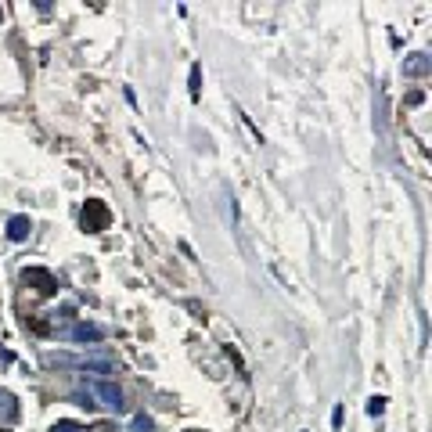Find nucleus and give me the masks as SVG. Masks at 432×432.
Segmentation results:
<instances>
[{
	"label": "nucleus",
	"mask_w": 432,
	"mask_h": 432,
	"mask_svg": "<svg viewBox=\"0 0 432 432\" xmlns=\"http://www.w3.org/2000/svg\"><path fill=\"white\" fill-rule=\"evenodd\" d=\"M80 220H83V231L87 234H101V231H108V224H112V212H108V205L101 198H87Z\"/></svg>",
	"instance_id": "1"
},
{
	"label": "nucleus",
	"mask_w": 432,
	"mask_h": 432,
	"mask_svg": "<svg viewBox=\"0 0 432 432\" xmlns=\"http://www.w3.org/2000/svg\"><path fill=\"white\" fill-rule=\"evenodd\" d=\"M87 393L94 396L97 407H108V411H123V407H126V404H123V389H119L116 382H94Z\"/></svg>",
	"instance_id": "2"
},
{
	"label": "nucleus",
	"mask_w": 432,
	"mask_h": 432,
	"mask_svg": "<svg viewBox=\"0 0 432 432\" xmlns=\"http://www.w3.org/2000/svg\"><path fill=\"white\" fill-rule=\"evenodd\" d=\"M22 281L33 285L40 296H54V292H58V281H54V274H50V270H43V266H26Z\"/></svg>",
	"instance_id": "3"
},
{
	"label": "nucleus",
	"mask_w": 432,
	"mask_h": 432,
	"mask_svg": "<svg viewBox=\"0 0 432 432\" xmlns=\"http://www.w3.org/2000/svg\"><path fill=\"white\" fill-rule=\"evenodd\" d=\"M76 342H101L104 339V332L97 328V324H87V320H80V324H72V332H69Z\"/></svg>",
	"instance_id": "4"
},
{
	"label": "nucleus",
	"mask_w": 432,
	"mask_h": 432,
	"mask_svg": "<svg viewBox=\"0 0 432 432\" xmlns=\"http://www.w3.org/2000/svg\"><path fill=\"white\" fill-rule=\"evenodd\" d=\"M29 231H33V220H29V216H11V220H8V238L11 242H26L29 238Z\"/></svg>",
	"instance_id": "5"
},
{
	"label": "nucleus",
	"mask_w": 432,
	"mask_h": 432,
	"mask_svg": "<svg viewBox=\"0 0 432 432\" xmlns=\"http://www.w3.org/2000/svg\"><path fill=\"white\" fill-rule=\"evenodd\" d=\"M428 72V58L425 54H411V58L404 62V76H425Z\"/></svg>",
	"instance_id": "6"
},
{
	"label": "nucleus",
	"mask_w": 432,
	"mask_h": 432,
	"mask_svg": "<svg viewBox=\"0 0 432 432\" xmlns=\"http://www.w3.org/2000/svg\"><path fill=\"white\" fill-rule=\"evenodd\" d=\"M382 411H386V396H371V400H367V414H371V418H378Z\"/></svg>",
	"instance_id": "7"
},
{
	"label": "nucleus",
	"mask_w": 432,
	"mask_h": 432,
	"mask_svg": "<svg viewBox=\"0 0 432 432\" xmlns=\"http://www.w3.org/2000/svg\"><path fill=\"white\" fill-rule=\"evenodd\" d=\"M198 87H202V69H198V65H191V87H188V90H191V97H198Z\"/></svg>",
	"instance_id": "8"
},
{
	"label": "nucleus",
	"mask_w": 432,
	"mask_h": 432,
	"mask_svg": "<svg viewBox=\"0 0 432 432\" xmlns=\"http://www.w3.org/2000/svg\"><path fill=\"white\" fill-rule=\"evenodd\" d=\"M134 432H151V418L148 414H137L134 418Z\"/></svg>",
	"instance_id": "9"
},
{
	"label": "nucleus",
	"mask_w": 432,
	"mask_h": 432,
	"mask_svg": "<svg viewBox=\"0 0 432 432\" xmlns=\"http://www.w3.org/2000/svg\"><path fill=\"white\" fill-rule=\"evenodd\" d=\"M50 432H83V428H80L76 421H58V425H54Z\"/></svg>",
	"instance_id": "10"
},
{
	"label": "nucleus",
	"mask_w": 432,
	"mask_h": 432,
	"mask_svg": "<svg viewBox=\"0 0 432 432\" xmlns=\"http://www.w3.org/2000/svg\"><path fill=\"white\" fill-rule=\"evenodd\" d=\"M76 404H80V407H87V411H94V407H97L90 393H76Z\"/></svg>",
	"instance_id": "11"
},
{
	"label": "nucleus",
	"mask_w": 432,
	"mask_h": 432,
	"mask_svg": "<svg viewBox=\"0 0 432 432\" xmlns=\"http://www.w3.org/2000/svg\"><path fill=\"white\" fill-rule=\"evenodd\" d=\"M332 425H335V428L342 425V407H335V411H332Z\"/></svg>",
	"instance_id": "12"
},
{
	"label": "nucleus",
	"mask_w": 432,
	"mask_h": 432,
	"mask_svg": "<svg viewBox=\"0 0 432 432\" xmlns=\"http://www.w3.org/2000/svg\"><path fill=\"white\" fill-rule=\"evenodd\" d=\"M0 18H4V11H0Z\"/></svg>",
	"instance_id": "13"
}]
</instances>
